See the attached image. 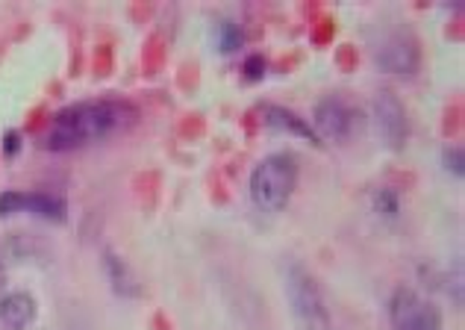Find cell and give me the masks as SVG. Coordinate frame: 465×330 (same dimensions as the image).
<instances>
[{"mask_svg": "<svg viewBox=\"0 0 465 330\" xmlns=\"http://www.w3.org/2000/svg\"><path fill=\"white\" fill-rule=\"evenodd\" d=\"M106 275L109 280H113V289L118 292V295H139V280L136 275L130 272V265L121 260V256H115L113 251H106Z\"/></svg>", "mask_w": 465, "mask_h": 330, "instance_id": "8fae6325", "label": "cell"}, {"mask_svg": "<svg viewBox=\"0 0 465 330\" xmlns=\"http://www.w3.org/2000/svg\"><path fill=\"white\" fill-rule=\"evenodd\" d=\"M312 130L318 139L330 142H345L353 130V109L336 95H327L315 104L312 113Z\"/></svg>", "mask_w": 465, "mask_h": 330, "instance_id": "ba28073f", "label": "cell"}, {"mask_svg": "<svg viewBox=\"0 0 465 330\" xmlns=\"http://www.w3.org/2000/svg\"><path fill=\"white\" fill-rule=\"evenodd\" d=\"M265 121L277 130H286V133H295V136L307 139V142H315L322 145V139L315 136V130L310 127L307 118L295 115L292 109H283V106H265Z\"/></svg>", "mask_w": 465, "mask_h": 330, "instance_id": "30bf717a", "label": "cell"}, {"mask_svg": "<svg viewBox=\"0 0 465 330\" xmlns=\"http://www.w3.org/2000/svg\"><path fill=\"white\" fill-rule=\"evenodd\" d=\"M374 63L391 75H412L419 68V42L407 30H389L374 45Z\"/></svg>", "mask_w": 465, "mask_h": 330, "instance_id": "8992f818", "label": "cell"}, {"mask_svg": "<svg viewBox=\"0 0 465 330\" xmlns=\"http://www.w3.org/2000/svg\"><path fill=\"white\" fill-rule=\"evenodd\" d=\"M262 71H265V63H262V59H260V56H251V59H248V75H251V77H260Z\"/></svg>", "mask_w": 465, "mask_h": 330, "instance_id": "2e32d148", "label": "cell"}, {"mask_svg": "<svg viewBox=\"0 0 465 330\" xmlns=\"http://www.w3.org/2000/svg\"><path fill=\"white\" fill-rule=\"evenodd\" d=\"M371 115H374L377 136L386 142V148L401 151L410 136V121H407V109H403V104L389 89H383L374 95Z\"/></svg>", "mask_w": 465, "mask_h": 330, "instance_id": "5b68a950", "label": "cell"}, {"mask_svg": "<svg viewBox=\"0 0 465 330\" xmlns=\"http://www.w3.org/2000/svg\"><path fill=\"white\" fill-rule=\"evenodd\" d=\"M242 42H244V33L239 24H232V21L218 24V45H222V51H236V47H242Z\"/></svg>", "mask_w": 465, "mask_h": 330, "instance_id": "7c38bea8", "label": "cell"}, {"mask_svg": "<svg viewBox=\"0 0 465 330\" xmlns=\"http://www.w3.org/2000/svg\"><path fill=\"white\" fill-rule=\"evenodd\" d=\"M12 213H33L47 222H65L68 206L63 198L47 192H0V215H12Z\"/></svg>", "mask_w": 465, "mask_h": 330, "instance_id": "52a82bcc", "label": "cell"}, {"mask_svg": "<svg viewBox=\"0 0 465 330\" xmlns=\"http://www.w3.org/2000/svg\"><path fill=\"white\" fill-rule=\"evenodd\" d=\"M295 186H298V160L289 151L268 154L251 171V198L265 213L283 210Z\"/></svg>", "mask_w": 465, "mask_h": 330, "instance_id": "7a4b0ae2", "label": "cell"}, {"mask_svg": "<svg viewBox=\"0 0 465 330\" xmlns=\"http://www.w3.org/2000/svg\"><path fill=\"white\" fill-rule=\"evenodd\" d=\"M18 139H21V136H18L15 130L6 133V136H4V151H6V154H15V151L21 148V142H18Z\"/></svg>", "mask_w": 465, "mask_h": 330, "instance_id": "9a60e30c", "label": "cell"}, {"mask_svg": "<svg viewBox=\"0 0 465 330\" xmlns=\"http://www.w3.org/2000/svg\"><path fill=\"white\" fill-rule=\"evenodd\" d=\"M389 325L391 330H442V313L415 289L401 286L389 298Z\"/></svg>", "mask_w": 465, "mask_h": 330, "instance_id": "277c9868", "label": "cell"}, {"mask_svg": "<svg viewBox=\"0 0 465 330\" xmlns=\"http://www.w3.org/2000/svg\"><path fill=\"white\" fill-rule=\"evenodd\" d=\"M374 206L381 210L383 215L389 218H395L401 213V198H398V192H391V189H381L374 195Z\"/></svg>", "mask_w": 465, "mask_h": 330, "instance_id": "4fadbf2b", "label": "cell"}, {"mask_svg": "<svg viewBox=\"0 0 465 330\" xmlns=\"http://www.w3.org/2000/svg\"><path fill=\"white\" fill-rule=\"evenodd\" d=\"M445 168L462 177V148H448L445 151Z\"/></svg>", "mask_w": 465, "mask_h": 330, "instance_id": "5bb4252c", "label": "cell"}, {"mask_svg": "<svg viewBox=\"0 0 465 330\" xmlns=\"http://www.w3.org/2000/svg\"><path fill=\"white\" fill-rule=\"evenodd\" d=\"M39 304L30 292H9L0 298V330H24L35 322Z\"/></svg>", "mask_w": 465, "mask_h": 330, "instance_id": "9c48e42d", "label": "cell"}, {"mask_svg": "<svg viewBox=\"0 0 465 330\" xmlns=\"http://www.w3.org/2000/svg\"><path fill=\"white\" fill-rule=\"evenodd\" d=\"M136 118V109L124 101H80L71 104L51 118L45 136H42V148L47 151H74L85 148V145H94L106 136H113L124 125Z\"/></svg>", "mask_w": 465, "mask_h": 330, "instance_id": "6da1fadb", "label": "cell"}, {"mask_svg": "<svg viewBox=\"0 0 465 330\" xmlns=\"http://www.w3.org/2000/svg\"><path fill=\"white\" fill-rule=\"evenodd\" d=\"M286 298L292 304V313L303 330H333V315L327 310V301L318 289L315 277L301 263H289L283 275Z\"/></svg>", "mask_w": 465, "mask_h": 330, "instance_id": "3957f363", "label": "cell"}, {"mask_svg": "<svg viewBox=\"0 0 465 330\" xmlns=\"http://www.w3.org/2000/svg\"><path fill=\"white\" fill-rule=\"evenodd\" d=\"M4 280H6V275H4V265H0V286H4Z\"/></svg>", "mask_w": 465, "mask_h": 330, "instance_id": "e0dca14e", "label": "cell"}]
</instances>
